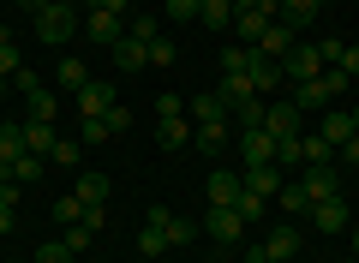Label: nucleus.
Returning a JSON list of instances; mask_svg holds the SVG:
<instances>
[{
  "label": "nucleus",
  "instance_id": "37998d69",
  "mask_svg": "<svg viewBox=\"0 0 359 263\" xmlns=\"http://www.w3.org/2000/svg\"><path fill=\"white\" fill-rule=\"evenodd\" d=\"M150 66H174V36H156L150 42Z\"/></svg>",
  "mask_w": 359,
  "mask_h": 263
},
{
  "label": "nucleus",
  "instance_id": "603ef678",
  "mask_svg": "<svg viewBox=\"0 0 359 263\" xmlns=\"http://www.w3.org/2000/svg\"><path fill=\"white\" fill-rule=\"evenodd\" d=\"M156 120H180V96H162V102H156Z\"/></svg>",
  "mask_w": 359,
  "mask_h": 263
},
{
  "label": "nucleus",
  "instance_id": "9d476101",
  "mask_svg": "<svg viewBox=\"0 0 359 263\" xmlns=\"http://www.w3.org/2000/svg\"><path fill=\"white\" fill-rule=\"evenodd\" d=\"M108 108H114V84H96V78H90V84L78 90V120H102Z\"/></svg>",
  "mask_w": 359,
  "mask_h": 263
},
{
  "label": "nucleus",
  "instance_id": "ddd939ff",
  "mask_svg": "<svg viewBox=\"0 0 359 263\" xmlns=\"http://www.w3.org/2000/svg\"><path fill=\"white\" fill-rule=\"evenodd\" d=\"M240 162H245V168L276 162V138H269V132H240Z\"/></svg>",
  "mask_w": 359,
  "mask_h": 263
},
{
  "label": "nucleus",
  "instance_id": "6ab92c4d",
  "mask_svg": "<svg viewBox=\"0 0 359 263\" xmlns=\"http://www.w3.org/2000/svg\"><path fill=\"white\" fill-rule=\"evenodd\" d=\"M228 138H233V120H210V126H198V132H192V144H198V150H210V156L228 150Z\"/></svg>",
  "mask_w": 359,
  "mask_h": 263
},
{
  "label": "nucleus",
  "instance_id": "423d86ee",
  "mask_svg": "<svg viewBox=\"0 0 359 263\" xmlns=\"http://www.w3.org/2000/svg\"><path fill=\"white\" fill-rule=\"evenodd\" d=\"M144 222H156V227H162V234H168V245H192V239L204 234V227H198V222H186V215H174V210H168V203H156V210L144 215Z\"/></svg>",
  "mask_w": 359,
  "mask_h": 263
},
{
  "label": "nucleus",
  "instance_id": "a211bd4d",
  "mask_svg": "<svg viewBox=\"0 0 359 263\" xmlns=\"http://www.w3.org/2000/svg\"><path fill=\"white\" fill-rule=\"evenodd\" d=\"M294 42H299V30H287L282 18H276V25H269L264 36H257V54H269V60H282V54L294 48Z\"/></svg>",
  "mask_w": 359,
  "mask_h": 263
},
{
  "label": "nucleus",
  "instance_id": "6e6552de",
  "mask_svg": "<svg viewBox=\"0 0 359 263\" xmlns=\"http://www.w3.org/2000/svg\"><path fill=\"white\" fill-rule=\"evenodd\" d=\"M299 186H306V198L318 203V198H335V191H341V174H335L330 162H306L299 168Z\"/></svg>",
  "mask_w": 359,
  "mask_h": 263
},
{
  "label": "nucleus",
  "instance_id": "864d4df0",
  "mask_svg": "<svg viewBox=\"0 0 359 263\" xmlns=\"http://www.w3.org/2000/svg\"><path fill=\"white\" fill-rule=\"evenodd\" d=\"M96 6H108V13H120V18H132V0H96Z\"/></svg>",
  "mask_w": 359,
  "mask_h": 263
},
{
  "label": "nucleus",
  "instance_id": "58836bf2",
  "mask_svg": "<svg viewBox=\"0 0 359 263\" xmlns=\"http://www.w3.org/2000/svg\"><path fill=\"white\" fill-rule=\"evenodd\" d=\"M90 239H96V234H90L84 222H72V227H66V251H72V257H78V251H90Z\"/></svg>",
  "mask_w": 359,
  "mask_h": 263
},
{
  "label": "nucleus",
  "instance_id": "4468645a",
  "mask_svg": "<svg viewBox=\"0 0 359 263\" xmlns=\"http://www.w3.org/2000/svg\"><path fill=\"white\" fill-rule=\"evenodd\" d=\"M240 180H245V191H257V198H276L287 174H282V168H276V162H264V168H245Z\"/></svg>",
  "mask_w": 359,
  "mask_h": 263
},
{
  "label": "nucleus",
  "instance_id": "8fccbe9b",
  "mask_svg": "<svg viewBox=\"0 0 359 263\" xmlns=\"http://www.w3.org/2000/svg\"><path fill=\"white\" fill-rule=\"evenodd\" d=\"M102 120H108V132H126V126H132V114H126V108H120V102H114V108H108Z\"/></svg>",
  "mask_w": 359,
  "mask_h": 263
},
{
  "label": "nucleus",
  "instance_id": "49530a36",
  "mask_svg": "<svg viewBox=\"0 0 359 263\" xmlns=\"http://www.w3.org/2000/svg\"><path fill=\"white\" fill-rule=\"evenodd\" d=\"M114 132H108V120H84V144H108Z\"/></svg>",
  "mask_w": 359,
  "mask_h": 263
},
{
  "label": "nucleus",
  "instance_id": "09e8293b",
  "mask_svg": "<svg viewBox=\"0 0 359 263\" xmlns=\"http://www.w3.org/2000/svg\"><path fill=\"white\" fill-rule=\"evenodd\" d=\"M168 18H180V25H186V18H198V0H168Z\"/></svg>",
  "mask_w": 359,
  "mask_h": 263
},
{
  "label": "nucleus",
  "instance_id": "0e129e2a",
  "mask_svg": "<svg viewBox=\"0 0 359 263\" xmlns=\"http://www.w3.org/2000/svg\"><path fill=\"white\" fill-rule=\"evenodd\" d=\"M84 6H96V0H84Z\"/></svg>",
  "mask_w": 359,
  "mask_h": 263
},
{
  "label": "nucleus",
  "instance_id": "a18cd8bd",
  "mask_svg": "<svg viewBox=\"0 0 359 263\" xmlns=\"http://www.w3.org/2000/svg\"><path fill=\"white\" fill-rule=\"evenodd\" d=\"M78 215H84V203H78V198H60V203H54V222H66V227H72Z\"/></svg>",
  "mask_w": 359,
  "mask_h": 263
},
{
  "label": "nucleus",
  "instance_id": "4c0bfd02",
  "mask_svg": "<svg viewBox=\"0 0 359 263\" xmlns=\"http://www.w3.org/2000/svg\"><path fill=\"white\" fill-rule=\"evenodd\" d=\"M60 84H72V90H84V84H90V72H84V60H72V54H66V60H60Z\"/></svg>",
  "mask_w": 359,
  "mask_h": 263
},
{
  "label": "nucleus",
  "instance_id": "b1692460",
  "mask_svg": "<svg viewBox=\"0 0 359 263\" xmlns=\"http://www.w3.org/2000/svg\"><path fill=\"white\" fill-rule=\"evenodd\" d=\"M210 120H228V96H222V90H204V96L192 102V126H210Z\"/></svg>",
  "mask_w": 359,
  "mask_h": 263
},
{
  "label": "nucleus",
  "instance_id": "e433bc0d",
  "mask_svg": "<svg viewBox=\"0 0 359 263\" xmlns=\"http://www.w3.org/2000/svg\"><path fill=\"white\" fill-rule=\"evenodd\" d=\"M233 210H240V222H264V215H269V198H257V191H240V203H233Z\"/></svg>",
  "mask_w": 359,
  "mask_h": 263
},
{
  "label": "nucleus",
  "instance_id": "bb28decb",
  "mask_svg": "<svg viewBox=\"0 0 359 263\" xmlns=\"http://www.w3.org/2000/svg\"><path fill=\"white\" fill-rule=\"evenodd\" d=\"M222 78H252V48L245 42H228L222 48Z\"/></svg>",
  "mask_w": 359,
  "mask_h": 263
},
{
  "label": "nucleus",
  "instance_id": "680f3d73",
  "mask_svg": "<svg viewBox=\"0 0 359 263\" xmlns=\"http://www.w3.org/2000/svg\"><path fill=\"white\" fill-rule=\"evenodd\" d=\"M353 251H359V227H353Z\"/></svg>",
  "mask_w": 359,
  "mask_h": 263
},
{
  "label": "nucleus",
  "instance_id": "de8ad7c7",
  "mask_svg": "<svg viewBox=\"0 0 359 263\" xmlns=\"http://www.w3.org/2000/svg\"><path fill=\"white\" fill-rule=\"evenodd\" d=\"M330 156H335V150L318 138V132H311V138H306V162H330Z\"/></svg>",
  "mask_w": 359,
  "mask_h": 263
},
{
  "label": "nucleus",
  "instance_id": "c756f323",
  "mask_svg": "<svg viewBox=\"0 0 359 263\" xmlns=\"http://www.w3.org/2000/svg\"><path fill=\"white\" fill-rule=\"evenodd\" d=\"M287 96H294L299 102V108H330V90H323V78H306V84H294V90H287Z\"/></svg>",
  "mask_w": 359,
  "mask_h": 263
},
{
  "label": "nucleus",
  "instance_id": "7c9ffc66",
  "mask_svg": "<svg viewBox=\"0 0 359 263\" xmlns=\"http://www.w3.org/2000/svg\"><path fill=\"white\" fill-rule=\"evenodd\" d=\"M72 198H78V203H108V174H78Z\"/></svg>",
  "mask_w": 359,
  "mask_h": 263
},
{
  "label": "nucleus",
  "instance_id": "5fc2aeb1",
  "mask_svg": "<svg viewBox=\"0 0 359 263\" xmlns=\"http://www.w3.org/2000/svg\"><path fill=\"white\" fill-rule=\"evenodd\" d=\"M341 162H353V168H359V138H347V144H341Z\"/></svg>",
  "mask_w": 359,
  "mask_h": 263
},
{
  "label": "nucleus",
  "instance_id": "a19ab883",
  "mask_svg": "<svg viewBox=\"0 0 359 263\" xmlns=\"http://www.w3.org/2000/svg\"><path fill=\"white\" fill-rule=\"evenodd\" d=\"M36 263H72V251H66V239H48V245H36Z\"/></svg>",
  "mask_w": 359,
  "mask_h": 263
},
{
  "label": "nucleus",
  "instance_id": "69168bd1",
  "mask_svg": "<svg viewBox=\"0 0 359 263\" xmlns=\"http://www.w3.org/2000/svg\"><path fill=\"white\" fill-rule=\"evenodd\" d=\"M353 90H359V84H353Z\"/></svg>",
  "mask_w": 359,
  "mask_h": 263
},
{
  "label": "nucleus",
  "instance_id": "cd10ccee",
  "mask_svg": "<svg viewBox=\"0 0 359 263\" xmlns=\"http://www.w3.org/2000/svg\"><path fill=\"white\" fill-rule=\"evenodd\" d=\"M18 72H25V54H18V36H13V30H0V78L13 84Z\"/></svg>",
  "mask_w": 359,
  "mask_h": 263
},
{
  "label": "nucleus",
  "instance_id": "ea45409f",
  "mask_svg": "<svg viewBox=\"0 0 359 263\" xmlns=\"http://www.w3.org/2000/svg\"><path fill=\"white\" fill-rule=\"evenodd\" d=\"M48 162H54V168H78V144H72V138H60V144L48 150Z\"/></svg>",
  "mask_w": 359,
  "mask_h": 263
},
{
  "label": "nucleus",
  "instance_id": "f03ea898",
  "mask_svg": "<svg viewBox=\"0 0 359 263\" xmlns=\"http://www.w3.org/2000/svg\"><path fill=\"white\" fill-rule=\"evenodd\" d=\"M276 18H282V0H257V6H245V13H233V42L257 48V36H264Z\"/></svg>",
  "mask_w": 359,
  "mask_h": 263
},
{
  "label": "nucleus",
  "instance_id": "aec40b11",
  "mask_svg": "<svg viewBox=\"0 0 359 263\" xmlns=\"http://www.w3.org/2000/svg\"><path fill=\"white\" fill-rule=\"evenodd\" d=\"M192 132L198 126H186V114H180V120H156V144H162V150H186Z\"/></svg>",
  "mask_w": 359,
  "mask_h": 263
},
{
  "label": "nucleus",
  "instance_id": "c03bdc74",
  "mask_svg": "<svg viewBox=\"0 0 359 263\" xmlns=\"http://www.w3.org/2000/svg\"><path fill=\"white\" fill-rule=\"evenodd\" d=\"M36 174H42V156H30V150H25V156L13 162V180H36Z\"/></svg>",
  "mask_w": 359,
  "mask_h": 263
},
{
  "label": "nucleus",
  "instance_id": "0eeeda50",
  "mask_svg": "<svg viewBox=\"0 0 359 263\" xmlns=\"http://www.w3.org/2000/svg\"><path fill=\"white\" fill-rule=\"evenodd\" d=\"M84 36H90V42H108V48H114V42L126 36V18L108 13V6H90V13H84Z\"/></svg>",
  "mask_w": 359,
  "mask_h": 263
},
{
  "label": "nucleus",
  "instance_id": "4be33fe9",
  "mask_svg": "<svg viewBox=\"0 0 359 263\" xmlns=\"http://www.w3.org/2000/svg\"><path fill=\"white\" fill-rule=\"evenodd\" d=\"M276 168H282V174H299V168H306V132H299V138H276Z\"/></svg>",
  "mask_w": 359,
  "mask_h": 263
},
{
  "label": "nucleus",
  "instance_id": "72a5a7b5",
  "mask_svg": "<svg viewBox=\"0 0 359 263\" xmlns=\"http://www.w3.org/2000/svg\"><path fill=\"white\" fill-rule=\"evenodd\" d=\"M25 108H30V120H54V108H60V102H54V90H30V96H25Z\"/></svg>",
  "mask_w": 359,
  "mask_h": 263
},
{
  "label": "nucleus",
  "instance_id": "f704fd0d",
  "mask_svg": "<svg viewBox=\"0 0 359 263\" xmlns=\"http://www.w3.org/2000/svg\"><path fill=\"white\" fill-rule=\"evenodd\" d=\"M138 251H144V257H162V251H168V234H162L156 222H144V227H138Z\"/></svg>",
  "mask_w": 359,
  "mask_h": 263
},
{
  "label": "nucleus",
  "instance_id": "473e14b6",
  "mask_svg": "<svg viewBox=\"0 0 359 263\" xmlns=\"http://www.w3.org/2000/svg\"><path fill=\"white\" fill-rule=\"evenodd\" d=\"M13 222H18V180H6L0 186V234H13Z\"/></svg>",
  "mask_w": 359,
  "mask_h": 263
},
{
  "label": "nucleus",
  "instance_id": "c9c22d12",
  "mask_svg": "<svg viewBox=\"0 0 359 263\" xmlns=\"http://www.w3.org/2000/svg\"><path fill=\"white\" fill-rule=\"evenodd\" d=\"M126 36H132V42H156V36H162V25H156L150 13H132V18H126Z\"/></svg>",
  "mask_w": 359,
  "mask_h": 263
},
{
  "label": "nucleus",
  "instance_id": "39448f33",
  "mask_svg": "<svg viewBox=\"0 0 359 263\" xmlns=\"http://www.w3.org/2000/svg\"><path fill=\"white\" fill-rule=\"evenodd\" d=\"M299 120H306V108H299L294 96H276L269 114H264V132L269 138H299Z\"/></svg>",
  "mask_w": 359,
  "mask_h": 263
},
{
  "label": "nucleus",
  "instance_id": "6e6d98bb",
  "mask_svg": "<svg viewBox=\"0 0 359 263\" xmlns=\"http://www.w3.org/2000/svg\"><path fill=\"white\" fill-rule=\"evenodd\" d=\"M245 257H252V263H282V257H269L264 245H252V251H245Z\"/></svg>",
  "mask_w": 359,
  "mask_h": 263
},
{
  "label": "nucleus",
  "instance_id": "c85d7f7f",
  "mask_svg": "<svg viewBox=\"0 0 359 263\" xmlns=\"http://www.w3.org/2000/svg\"><path fill=\"white\" fill-rule=\"evenodd\" d=\"M18 156H25V126H0V168L13 174Z\"/></svg>",
  "mask_w": 359,
  "mask_h": 263
},
{
  "label": "nucleus",
  "instance_id": "f257e3e1",
  "mask_svg": "<svg viewBox=\"0 0 359 263\" xmlns=\"http://www.w3.org/2000/svg\"><path fill=\"white\" fill-rule=\"evenodd\" d=\"M78 25H84V13H78L72 0H54V6H42V13H36V42H54V48H60Z\"/></svg>",
  "mask_w": 359,
  "mask_h": 263
},
{
  "label": "nucleus",
  "instance_id": "bf43d9fd",
  "mask_svg": "<svg viewBox=\"0 0 359 263\" xmlns=\"http://www.w3.org/2000/svg\"><path fill=\"white\" fill-rule=\"evenodd\" d=\"M353 138H359V108H353Z\"/></svg>",
  "mask_w": 359,
  "mask_h": 263
},
{
  "label": "nucleus",
  "instance_id": "052dcab7",
  "mask_svg": "<svg viewBox=\"0 0 359 263\" xmlns=\"http://www.w3.org/2000/svg\"><path fill=\"white\" fill-rule=\"evenodd\" d=\"M6 90H13V84H6V78H0V96H6Z\"/></svg>",
  "mask_w": 359,
  "mask_h": 263
},
{
  "label": "nucleus",
  "instance_id": "a878e982",
  "mask_svg": "<svg viewBox=\"0 0 359 263\" xmlns=\"http://www.w3.org/2000/svg\"><path fill=\"white\" fill-rule=\"evenodd\" d=\"M198 18H204L210 30L228 36V30H233V0H198Z\"/></svg>",
  "mask_w": 359,
  "mask_h": 263
},
{
  "label": "nucleus",
  "instance_id": "393cba45",
  "mask_svg": "<svg viewBox=\"0 0 359 263\" xmlns=\"http://www.w3.org/2000/svg\"><path fill=\"white\" fill-rule=\"evenodd\" d=\"M54 144H60V138H54V120H25V150L30 156H48Z\"/></svg>",
  "mask_w": 359,
  "mask_h": 263
},
{
  "label": "nucleus",
  "instance_id": "412c9836",
  "mask_svg": "<svg viewBox=\"0 0 359 263\" xmlns=\"http://www.w3.org/2000/svg\"><path fill=\"white\" fill-rule=\"evenodd\" d=\"M299 245H306V234H299V227H276V234H269L264 239V251H269V257H299Z\"/></svg>",
  "mask_w": 359,
  "mask_h": 263
},
{
  "label": "nucleus",
  "instance_id": "4d7b16f0",
  "mask_svg": "<svg viewBox=\"0 0 359 263\" xmlns=\"http://www.w3.org/2000/svg\"><path fill=\"white\" fill-rule=\"evenodd\" d=\"M18 6H25V13H30V18H36V13H42V6H54V0H18Z\"/></svg>",
  "mask_w": 359,
  "mask_h": 263
},
{
  "label": "nucleus",
  "instance_id": "20e7f679",
  "mask_svg": "<svg viewBox=\"0 0 359 263\" xmlns=\"http://www.w3.org/2000/svg\"><path fill=\"white\" fill-rule=\"evenodd\" d=\"M323 72V54H318V42H306L299 36L294 48L282 54V78H294V84H306V78H318Z\"/></svg>",
  "mask_w": 359,
  "mask_h": 263
},
{
  "label": "nucleus",
  "instance_id": "2f4dec72",
  "mask_svg": "<svg viewBox=\"0 0 359 263\" xmlns=\"http://www.w3.org/2000/svg\"><path fill=\"white\" fill-rule=\"evenodd\" d=\"M276 203H282L287 215H311V198H306V186H299V180H282V191H276Z\"/></svg>",
  "mask_w": 359,
  "mask_h": 263
},
{
  "label": "nucleus",
  "instance_id": "2eb2a0df",
  "mask_svg": "<svg viewBox=\"0 0 359 263\" xmlns=\"http://www.w3.org/2000/svg\"><path fill=\"white\" fill-rule=\"evenodd\" d=\"M276 84H282V60H269V54L252 48V90L257 96H276Z\"/></svg>",
  "mask_w": 359,
  "mask_h": 263
},
{
  "label": "nucleus",
  "instance_id": "5701e85b",
  "mask_svg": "<svg viewBox=\"0 0 359 263\" xmlns=\"http://www.w3.org/2000/svg\"><path fill=\"white\" fill-rule=\"evenodd\" d=\"M114 66H120V72H138V66H150V42L120 36V42H114Z\"/></svg>",
  "mask_w": 359,
  "mask_h": 263
},
{
  "label": "nucleus",
  "instance_id": "79ce46f5",
  "mask_svg": "<svg viewBox=\"0 0 359 263\" xmlns=\"http://www.w3.org/2000/svg\"><path fill=\"white\" fill-rule=\"evenodd\" d=\"M318 54H323V66H341L347 42H341V36H323V42H318Z\"/></svg>",
  "mask_w": 359,
  "mask_h": 263
},
{
  "label": "nucleus",
  "instance_id": "3c124183",
  "mask_svg": "<svg viewBox=\"0 0 359 263\" xmlns=\"http://www.w3.org/2000/svg\"><path fill=\"white\" fill-rule=\"evenodd\" d=\"M341 72L359 84V42H347V54H341Z\"/></svg>",
  "mask_w": 359,
  "mask_h": 263
},
{
  "label": "nucleus",
  "instance_id": "7ed1b4c3",
  "mask_svg": "<svg viewBox=\"0 0 359 263\" xmlns=\"http://www.w3.org/2000/svg\"><path fill=\"white\" fill-rule=\"evenodd\" d=\"M198 227H204V234L216 239L222 251H228V245H240V227H245V222H240V210H228V203H210Z\"/></svg>",
  "mask_w": 359,
  "mask_h": 263
},
{
  "label": "nucleus",
  "instance_id": "1a4fd4ad",
  "mask_svg": "<svg viewBox=\"0 0 359 263\" xmlns=\"http://www.w3.org/2000/svg\"><path fill=\"white\" fill-rule=\"evenodd\" d=\"M306 222H311V227H323V234H341V227L353 222V215H347V198L335 191V198H318V203H311V215H306Z\"/></svg>",
  "mask_w": 359,
  "mask_h": 263
},
{
  "label": "nucleus",
  "instance_id": "9b49d317",
  "mask_svg": "<svg viewBox=\"0 0 359 263\" xmlns=\"http://www.w3.org/2000/svg\"><path fill=\"white\" fill-rule=\"evenodd\" d=\"M240 191H245V180H240V174H228V168H216V174L204 180V198H210V203H228V210L240 203Z\"/></svg>",
  "mask_w": 359,
  "mask_h": 263
},
{
  "label": "nucleus",
  "instance_id": "e2e57ef3",
  "mask_svg": "<svg viewBox=\"0 0 359 263\" xmlns=\"http://www.w3.org/2000/svg\"><path fill=\"white\" fill-rule=\"evenodd\" d=\"M318 6H335V0H318Z\"/></svg>",
  "mask_w": 359,
  "mask_h": 263
},
{
  "label": "nucleus",
  "instance_id": "f8f14e48",
  "mask_svg": "<svg viewBox=\"0 0 359 263\" xmlns=\"http://www.w3.org/2000/svg\"><path fill=\"white\" fill-rule=\"evenodd\" d=\"M264 114H269V96H245V102H233V132H264Z\"/></svg>",
  "mask_w": 359,
  "mask_h": 263
},
{
  "label": "nucleus",
  "instance_id": "f3484780",
  "mask_svg": "<svg viewBox=\"0 0 359 263\" xmlns=\"http://www.w3.org/2000/svg\"><path fill=\"white\" fill-rule=\"evenodd\" d=\"M318 13H323L318 0H282V25H287V30H299V36L318 25Z\"/></svg>",
  "mask_w": 359,
  "mask_h": 263
},
{
  "label": "nucleus",
  "instance_id": "dca6fc26",
  "mask_svg": "<svg viewBox=\"0 0 359 263\" xmlns=\"http://www.w3.org/2000/svg\"><path fill=\"white\" fill-rule=\"evenodd\" d=\"M330 150H341L347 138H353V114H341V108H323V132H318Z\"/></svg>",
  "mask_w": 359,
  "mask_h": 263
},
{
  "label": "nucleus",
  "instance_id": "13d9d810",
  "mask_svg": "<svg viewBox=\"0 0 359 263\" xmlns=\"http://www.w3.org/2000/svg\"><path fill=\"white\" fill-rule=\"evenodd\" d=\"M245 6H257V0H233V13H245Z\"/></svg>",
  "mask_w": 359,
  "mask_h": 263
}]
</instances>
